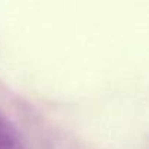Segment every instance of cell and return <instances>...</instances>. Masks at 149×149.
<instances>
[{
	"instance_id": "1",
	"label": "cell",
	"mask_w": 149,
	"mask_h": 149,
	"mask_svg": "<svg viewBox=\"0 0 149 149\" xmlns=\"http://www.w3.org/2000/svg\"><path fill=\"white\" fill-rule=\"evenodd\" d=\"M0 149H26L18 129L0 111Z\"/></svg>"
}]
</instances>
